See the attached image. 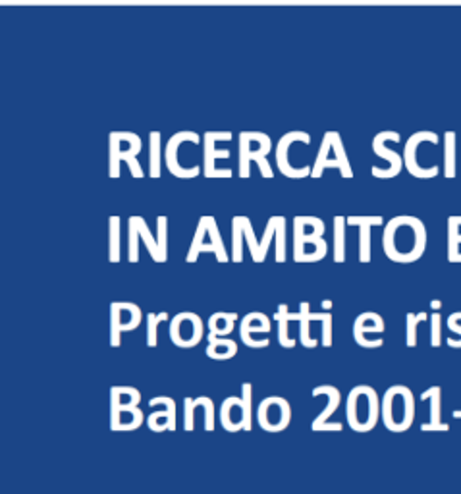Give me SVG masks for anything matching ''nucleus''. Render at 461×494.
Segmentation results:
<instances>
[{"mask_svg": "<svg viewBox=\"0 0 461 494\" xmlns=\"http://www.w3.org/2000/svg\"><path fill=\"white\" fill-rule=\"evenodd\" d=\"M143 147L141 138L134 132L108 134V174L110 178H120V165L126 157H137Z\"/></svg>", "mask_w": 461, "mask_h": 494, "instance_id": "nucleus-7", "label": "nucleus"}, {"mask_svg": "<svg viewBox=\"0 0 461 494\" xmlns=\"http://www.w3.org/2000/svg\"><path fill=\"white\" fill-rule=\"evenodd\" d=\"M430 308H432V309H440V308H442V303H440L438 299H432V301H430Z\"/></svg>", "mask_w": 461, "mask_h": 494, "instance_id": "nucleus-54", "label": "nucleus"}, {"mask_svg": "<svg viewBox=\"0 0 461 494\" xmlns=\"http://www.w3.org/2000/svg\"><path fill=\"white\" fill-rule=\"evenodd\" d=\"M195 398H185L183 400V429L185 431H193L195 427Z\"/></svg>", "mask_w": 461, "mask_h": 494, "instance_id": "nucleus-47", "label": "nucleus"}, {"mask_svg": "<svg viewBox=\"0 0 461 494\" xmlns=\"http://www.w3.org/2000/svg\"><path fill=\"white\" fill-rule=\"evenodd\" d=\"M382 250L386 257L394 261V263H415V261L423 257L427 250V226L417 216H394L384 226Z\"/></svg>", "mask_w": 461, "mask_h": 494, "instance_id": "nucleus-1", "label": "nucleus"}, {"mask_svg": "<svg viewBox=\"0 0 461 494\" xmlns=\"http://www.w3.org/2000/svg\"><path fill=\"white\" fill-rule=\"evenodd\" d=\"M442 344V315L435 311L430 315V346L438 347Z\"/></svg>", "mask_w": 461, "mask_h": 494, "instance_id": "nucleus-42", "label": "nucleus"}, {"mask_svg": "<svg viewBox=\"0 0 461 494\" xmlns=\"http://www.w3.org/2000/svg\"><path fill=\"white\" fill-rule=\"evenodd\" d=\"M209 346H207V357L211 359H232L238 354V344L232 338H219L209 332Z\"/></svg>", "mask_w": 461, "mask_h": 494, "instance_id": "nucleus-25", "label": "nucleus"}, {"mask_svg": "<svg viewBox=\"0 0 461 494\" xmlns=\"http://www.w3.org/2000/svg\"><path fill=\"white\" fill-rule=\"evenodd\" d=\"M328 253L325 238L316 236H294V261L296 263H316Z\"/></svg>", "mask_w": 461, "mask_h": 494, "instance_id": "nucleus-17", "label": "nucleus"}, {"mask_svg": "<svg viewBox=\"0 0 461 494\" xmlns=\"http://www.w3.org/2000/svg\"><path fill=\"white\" fill-rule=\"evenodd\" d=\"M448 261L450 263H461V236L448 234Z\"/></svg>", "mask_w": 461, "mask_h": 494, "instance_id": "nucleus-49", "label": "nucleus"}, {"mask_svg": "<svg viewBox=\"0 0 461 494\" xmlns=\"http://www.w3.org/2000/svg\"><path fill=\"white\" fill-rule=\"evenodd\" d=\"M141 392L134 386H112L110 388V410L139 408Z\"/></svg>", "mask_w": 461, "mask_h": 494, "instance_id": "nucleus-22", "label": "nucleus"}, {"mask_svg": "<svg viewBox=\"0 0 461 494\" xmlns=\"http://www.w3.org/2000/svg\"><path fill=\"white\" fill-rule=\"evenodd\" d=\"M456 161H457V136L456 132L444 134V176L456 178Z\"/></svg>", "mask_w": 461, "mask_h": 494, "instance_id": "nucleus-29", "label": "nucleus"}, {"mask_svg": "<svg viewBox=\"0 0 461 494\" xmlns=\"http://www.w3.org/2000/svg\"><path fill=\"white\" fill-rule=\"evenodd\" d=\"M286 226H287V221L286 216H280V223H278V230H277V247H275V261L277 263H284L286 261Z\"/></svg>", "mask_w": 461, "mask_h": 494, "instance_id": "nucleus-40", "label": "nucleus"}, {"mask_svg": "<svg viewBox=\"0 0 461 494\" xmlns=\"http://www.w3.org/2000/svg\"><path fill=\"white\" fill-rule=\"evenodd\" d=\"M240 138H243L248 141L249 155L251 153H261L263 157H267L272 151V139L263 132H241Z\"/></svg>", "mask_w": 461, "mask_h": 494, "instance_id": "nucleus-35", "label": "nucleus"}, {"mask_svg": "<svg viewBox=\"0 0 461 494\" xmlns=\"http://www.w3.org/2000/svg\"><path fill=\"white\" fill-rule=\"evenodd\" d=\"M348 226H359V261L371 263V228L382 226V216H345Z\"/></svg>", "mask_w": 461, "mask_h": 494, "instance_id": "nucleus-18", "label": "nucleus"}, {"mask_svg": "<svg viewBox=\"0 0 461 494\" xmlns=\"http://www.w3.org/2000/svg\"><path fill=\"white\" fill-rule=\"evenodd\" d=\"M321 323H323V346L330 347L333 346V313L325 311Z\"/></svg>", "mask_w": 461, "mask_h": 494, "instance_id": "nucleus-48", "label": "nucleus"}, {"mask_svg": "<svg viewBox=\"0 0 461 494\" xmlns=\"http://www.w3.org/2000/svg\"><path fill=\"white\" fill-rule=\"evenodd\" d=\"M156 240L161 253L165 259H168V219L166 216H158L156 219Z\"/></svg>", "mask_w": 461, "mask_h": 494, "instance_id": "nucleus-41", "label": "nucleus"}, {"mask_svg": "<svg viewBox=\"0 0 461 494\" xmlns=\"http://www.w3.org/2000/svg\"><path fill=\"white\" fill-rule=\"evenodd\" d=\"M419 317L415 313H408L406 315V344L408 347H415L417 346V325H419Z\"/></svg>", "mask_w": 461, "mask_h": 494, "instance_id": "nucleus-46", "label": "nucleus"}, {"mask_svg": "<svg viewBox=\"0 0 461 494\" xmlns=\"http://www.w3.org/2000/svg\"><path fill=\"white\" fill-rule=\"evenodd\" d=\"M185 141L199 145L201 138H199V134L190 132V129H183V132H178V134L172 136V138L168 139V143H166V147H165V163H166L168 170H170L172 174H174L176 178H183V180H187V178H195V176H199V172H201L199 166L185 168V166L180 165V161H178V153H180L182 143H185Z\"/></svg>", "mask_w": 461, "mask_h": 494, "instance_id": "nucleus-11", "label": "nucleus"}, {"mask_svg": "<svg viewBox=\"0 0 461 494\" xmlns=\"http://www.w3.org/2000/svg\"><path fill=\"white\" fill-rule=\"evenodd\" d=\"M251 161H255L257 163V166H259V170H261V174H263V178H272V176H275V172H272V168H270V165H268V161H267V157H263L261 153H251L249 155V163Z\"/></svg>", "mask_w": 461, "mask_h": 494, "instance_id": "nucleus-50", "label": "nucleus"}, {"mask_svg": "<svg viewBox=\"0 0 461 494\" xmlns=\"http://www.w3.org/2000/svg\"><path fill=\"white\" fill-rule=\"evenodd\" d=\"M205 236H209L211 242L216 247H219V252H221L219 263H228V261L232 259V257H230L228 252H226L222 236H221V230H219V223H216L214 216H201V221H199L197 230H195V236H193L192 245H190V252H187V255H185L187 263H195V261H197V250H199V245L203 243Z\"/></svg>", "mask_w": 461, "mask_h": 494, "instance_id": "nucleus-12", "label": "nucleus"}, {"mask_svg": "<svg viewBox=\"0 0 461 494\" xmlns=\"http://www.w3.org/2000/svg\"><path fill=\"white\" fill-rule=\"evenodd\" d=\"M417 317H419V321L423 323V321H427V318H428V315L425 313V311H421V313H417Z\"/></svg>", "mask_w": 461, "mask_h": 494, "instance_id": "nucleus-56", "label": "nucleus"}, {"mask_svg": "<svg viewBox=\"0 0 461 494\" xmlns=\"http://www.w3.org/2000/svg\"><path fill=\"white\" fill-rule=\"evenodd\" d=\"M384 328H386V323L379 313L365 311L353 321V338L359 346H363V347H381L384 344V340L382 338L371 340L369 334H379L381 337Z\"/></svg>", "mask_w": 461, "mask_h": 494, "instance_id": "nucleus-14", "label": "nucleus"}, {"mask_svg": "<svg viewBox=\"0 0 461 494\" xmlns=\"http://www.w3.org/2000/svg\"><path fill=\"white\" fill-rule=\"evenodd\" d=\"M299 318H301L299 313L287 311V305L286 303L278 305V311L275 313V321L278 323V342L284 347H294L296 346V340L290 337V323L292 321L299 323Z\"/></svg>", "mask_w": 461, "mask_h": 494, "instance_id": "nucleus-23", "label": "nucleus"}, {"mask_svg": "<svg viewBox=\"0 0 461 494\" xmlns=\"http://www.w3.org/2000/svg\"><path fill=\"white\" fill-rule=\"evenodd\" d=\"M311 394L316 398V396H326L328 398V404H326V408L315 417L313 421V425L311 429L313 431H321L323 425L328 423V419L330 415H333L336 410H338V405L342 402V396H340V390L336 386H330V385H323V386H315Z\"/></svg>", "mask_w": 461, "mask_h": 494, "instance_id": "nucleus-19", "label": "nucleus"}, {"mask_svg": "<svg viewBox=\"0 0 461 494\" xmlns=\"http://www.w3.org/2000/svg\"><path fill=\"white\" fill-rule=\"evenodd\" d=\"M147 346L156 347L158 344V323H161V317L158 313H147Z\"/></svg>", "mask_w": 461, "mask_h": 494, "instance_id": "nucleus-43", "label": "nucleus"}, {"mask_svg": "<svg viewBox=\"0 0 461 494\" xmlns=\"http://www.w3.org/2000/svg\"><path fill=\"white\" fill-rule=\"evenodd\" d=\"M330 153H333V141H330V134L326 132L323 136V143L319 147V155H316L315 158V165H313V172H311V178H321L323 172L326 168H338L340 170V163L336 161V158L330 157Z\"/></svg>", "mask_w": 461, "mask_h": 494, "instance_id": "nucleus-24", "label": "nucleus"}, {"mask_svg": "<svg viewBox=\"0 0 461 494\" xmlns=\"http://www.w3.org/2000/svg\"><path fill=\"white\" fill-rule=\"evenodd\" d=\"M328 134H330V141H333V153L336 155V161L340 163V174L345 180L353 178V170H352V165L348 161V155H345L342 136L338 132H328Z\"/></svg>", "mask_w": 461, "mask_h": 494, "instance_id": "nucleus-32", "label": "nucleus"}, {"mask_svg": "<svg viewBox=\"0 0 461 494\" xmlns=\"http://www.w3.org/2000/svg\"><path fill=\"white\" fill-rule=\"evenodd\" d=\"M137 223H139V232H141V240L146 242V247H147V252L149 255L153 257L155 263H165V257L161 253V247H158V240L153 236V232L149 230L146 219H143V216H137Z\"/></svg>", "mask_w": 461, "mask_h": 494, "instance_id": "nucleus-34", "label": "nucleus"}, {"mask_svg": "<svg viewBox=\"0 0 461 494\" xmlns=\"http://www.w3.org/2000/svg\"><path fill=\"white\" fill-rule=\"evenodd\" d=\"M238 321V313H224V311H216L209 317L207 327L209 332L214 334V337L219 338H228L230 334H232L234 327Z\"/></svg>", "mask_w": 461, "mask_h": 494, "instance_id": "nucleus-26", "label": "nucleus"}, {"mask_svg": "<svg viewBox=\"0 0 461 494\" xmlns=\"http://www.w3.org/2000/svg\"><path fill=\"white\" fill-rule=\"evenodd\" d=\"M381 417L390 432H406L415 421V396L411 388L394 385L381 400Z\"/></svg>", "mask_w": 461, "mask_h": 494, "instance_id": "nucleus-3", "label": "nucleus"}, {"mask_svg": "<svg viewBox=\"0 0 461 494\" xmlns=\"http://www.w3.org/2000/svg\"><path fill=\"white\" fill-rule=\"evenodd\" d=\"M321 308H325V309H330V308H333V301H330V299H325V301L321 303Z\"/></svg>", "mask_w": 461, "mask_h": 494, "instance_id": "nucleus-55", "label": "nucleus"}, {"mask_svg": "<svg viewBox=\"0 0 461 494\" xmlns=\"http://www.w3.org/2000/svg\"><path fill=\"white\" fill-rule=\"evenodd\" d=\"M240 224H241V230H243V236H246V240H248L253 261H255V263H265L263 253H261V242H259L257 236H255L251 221L248 219V216H240Z\"/></svg>", "mask_w": 461, "mask_h": 494, "instance_id": "nucleus-36", "label": "nucleus"}, {"mask_svg": "<svg viewBox=\"0 0 461 494\" xmlns=\"http://www.w3.org/2000/svg\"><path fill=\"white\" fill-rule=\"evenodd\" d=\"M421 143L438 145L440 138L435 132H428V129H423V132H415L406 141V147H403V166H406V170L415 178H421V180L435 178L437 174L440 172L438 165L430 166V168H423L419 163H417V149H419Z\"/></svg>", "mask_w": 461, "mask_h": 494, "instance_id": "nucleus-8", "label": "nucleus"}, {"mask_svg": "<svg viewBox=\"0 0 461 494\" xmlns=\"http://www.w3.org/2000/svg\"><path fill=\"white\" fill-rule=\"evenodd\" d=\"M421 400H430V423L421 425L423 431H448L450 427L442 423V388L430 386L421 394Z\"/></svg>", "mask_w": 461, "mask_h": 494, "instance_id": "nucleus-20", "label": "nucleus"}, {"mask_svg": "<svg viewBox=\"0 0 461 494\" xmlns=\"http://www.w3.org/2000/svg\"><path fill=\"white\" fill-rule=\"evenodd\" d=\"M221 425L228 432H238V431H251L253 429V419L248 415L246 404L240 396H230L221 405Z\"/></svg>", "mask_w": 461, "mask_h": 494, "instance_id": "nucleus-13", "label": "nucleus"}, {"mask_svg": "<svg viewBox=\"0 0 461 494\" xmlns=\"http://www.w3.org/2000/svg\"><path fill=\"white\" fill-rule=\"evenodd\" d=\"M454 417H457V419H459V417H461V412H454Z\"/></svg>", "mask_w": 461, "mask_h": 494, "instance_id": "nucleus-58", "label": "nucleus"}, {"mask_svg": "<svg viewBox=\"0 0 461 494\" xmlns=\"http://www.w3.org/2000/svg\"><path fill=\"white\" fill-rule=\"evenodd\" d=\"M214 141H230L232 139V132H207Z\"/></svg>", "mask_w": 461, "mask_h": 494, "instance_id": "nucleus-53", "label": "nucleus"}, {"mask_svg": "<svg viewBox=\"0 0 461 494\" xmlns=\"http://www.w3.org/2000/svg\"><path fill=\"white\" fill-rule=\"evenodd\" d=\"M214 139L205 132L203 134V147H205V166H203V174L205 176H209V174L216 168L214 163L219 161V158H228L230 157V151L228 149H216L214 147Z\"/></svg>", "mask_w": 461, "mask_h": 494, "instance_id": "nucleus-33", "label": "nucleus"}, {"mask_svg": "<svg viewBox=\"0 0 461 494\" xmlns=\"http://www.w3.org/2000/svg\"><path fill=\"white\" fill-rule=\"evenodd\" d=\"M448 234L461 236V216H450V219H448Z\"/></svg>", "mask_w": 461, "mask_h": 494, "instance_id": "nucleus-52", "label": "nucleus"}, {"mask_svg": "<svg viewBox=\"0 0 461 494\" xmlns=\"http://www.w3.org/2000/svg\"><path fill=\"white\" fill-rule=\"evenodd\" d=\"M163 153V138L161 132L149 134V174L151 178H161V155Z\"/></svg>", "mask_w": 461, "mask_h": 494, "instance_id": "nucleus-30", "label": "nucleus"}, {"mask_svg": "<svg viewBox=\"0 0 461 494\" xmlns=\"http://www.w3.org/2000/svg\"><path fill=\"white\" fill-rule=\"evenodd\" d=\"M325 221L319 216H296L294 219V236L325 238Z\"/></svg>", "mask_w": 461, "mask_h": 494, "instance_id": "nucleus-27", "label": "nucleus"}, {"mask_svg": "<svg viewBox=\"0 0 461 494\" xmlns=\"http://www.w3.org/2000/svg\"><path fill=\"white\" fill-rule=\"evenodd\" d=\"M345 419L355 432H369L381 419V398L369 385L353 386L345 400Z\"/></svg>", "mask_w": 461, "mask_h": 494, "instance_id": "nucleus-2", "label": "nucleus"}, {"mask_svg": "<svg viewBox=\"0 0 461 494\" xmlns=\"http://www.w3.org/2000/svg\"><path fill=\"white\" fill-rule=\"evenodd\" d=\"M243 230L240 224V216L232 219V263H241L243 261Z\"/></svg>", "mask_w": 461, "mask_h": 494, "instance_id": "nucleus-39", "label": "nucleus"}, {"mask_svg": "<svg viewBox=\"0 0 461 494\" xmlns=\"http://www.w3.org/2000/svg\"><path fill=\"white\" fill-rule=\"evenodd\" d=\"M168 337L178 347H193L205 337V323L193 311H182L172 317L168 325Z\"/></svg>", "mask_w": 461, "mask_h": 494, "instance_id": "nucleus-4", "label": "nucleus"}, {"mask_svg": "<svg viewBox=\"0 0 461 494\" xmlns=\"http://www.w3.org/2000/svg\"><path fill=\"white\" fill-rule=\"evenodd\" d=\"M108 259L110 263H118L122 259V221L120 216H110L108 221Z\"/></svg>", "mask_w": 461, "mask_h": 494, "instance_id": "nucleus-28", "label": "nucleus"}, {"mask_svg": "<svg viewBox=\"0 0 461 494\" xmlns=\"http://www.w3.org/2000/svg\"><path fill=\"white\" fill-rule=\"evenodd\" d=\"M459 321H461V311H456L448 318H446V325H448V328L452 332H456L457 337H459V340L446 338V344H448L450 347H461V325H459Z\"/></svg>", "mask_w": 461, "mask_h": 494, "instance_id": "nucleus-45", "label": "nucleus"}, {"mask_svg": "<svg viewBox=\"0 0 461 494\" xmlns=\"http://www.w3.org/2000/svg\"><path fill=\"white\" fill-rule=\"evenodd\" d=\"M151 408L165 405V410H156L147 417V427L153 432L163 431H176V402L168 396H156L149 400Z\"/></svg>", "mask_w": 461, "mask_h": 494, "instance_id": "nucleus-15", "label": "nucleus"}, {"mask_svg": "<svg viewBox=\"0 0 461 494\" xmlns=\"http://www.w3.org/2000/svg\"><path fill=\"white\" fill-rule=\"evenodd\" d=\"M146 415L141 408H124L110 410V429L112 431H136L143 425Z\"/></svg>", "mask_w": 461, "mask_h": 494, "instance_id": "nucleus-21", "label": "nucleus"}, {"mask_svg": "<svg viewBox=\"0 0 461 494\" xmlns=\"http://www.w3.org/2000/svg\"><path fill=\"white\" fill-rule=\"evenodd\" d=\"M334 263H343L345 261V216H334Z\"/></svg>", "mask_w": 461, "mask_h": 494, "instance_id": "nucleus-37", "label": "nucleus"}, {"mask_svg": "<svg viewBox=\"0 0 461 494\" xmlns=\"http://www.w3.org/2000/svg\"><path fill=\"white\" fill-rule=\"evenodd\" d=\"M127 232H129L127 259H129V263H139V240H141V232H139L137 216H129V221H127Z\"/></svg>", "mask_w": 461, "mask_h": 494, "instance_id": "nucleus-38", "label": "nucleus"}, {"mask_svg": "<svg viewBox=\"0 0 461 494\" xmlns=\"http://www.w3.org/2000/svg\"><path fill=\"white\" fill-rule=\"evenodd\" d=\"M158 317H161V323L168 321V313H158Z\"/></svg>", "mask_w": 461, "mask_h": 494, "instance_id": "nucleus-57", "label": "nucleus"}, {"mask_svg": "<svg viewBox=\"0 0 461 494\" xmlns=\"http://www.w3.org/2000/svg\"><path fill=\"white\" fill-rule=\"evenodd\" d=\"M195 402L205 410V431H214V402L209 396H199Z\"/></svg>", "mask_w": 461, "mask_h": 494, "instance_id": "nucleus-44", "label": "nucleus"}, {"mask_svg": "<svg viewBox=\"0 0 461 494\" xmlns=\"http://www.w3.org/2000/svg\"><path fill=\"white\" fill-rule=\"evenodd\" d=\"M401 136L398 132H392V129H386V132H379L372 139V151L377 153L379 157L386 158L388 161V168H381V166H372L371 172L374 178H396L398 174L403 168V157L396 151H392L390 147H386V141H400Z\"/></svg>", "mask_w": 461, "mask_h": 494, "instance_id": "nucleus-10", "label": "nucleus"}, {"mask_svg": "<svg viewBox=\"0 0 461 494\" xmlns=\"http://www.w3.org/2000/svg\"><path fill=\"white\" fill-rule=\"evenodd\" d=\"M124 163H127L129 172H132V176H134V178H143V176H146V172H143L141 163H139V158H137V157H126V158H124Z\"/></svg>", "mask_w": 461, "mask_h": 494, "instance_id": "nucleus-51", "label": "nucleus"}, {"mask_svg": "<svg viewBox=\"0 0 461 494\" xmlns=\"http://www.w3.org/2000/svg\"><path fill=\"white\" fill-rule=\"evenodd\" d=\"M311 305L307 301H301L299 303V340L301 344H304V347H316V344H319V340H315L311 337L309 332V327H311Z\"/></svg>", "mask_w": 461, "mask_h": 494, "instance_id": "nucleus-31", "label": "nucleus"}, {"mask_svg": "<svg viewBox=\"0 0 461 494\" xmlns=\"http://www.w3.org/2000/svg\"><path fill=\"white\" fill-rule=\"evenodd\" d=\"M141 308L132 301H112L110 303V346L118 347L122 344V334L132 332L141 325Z\"/></svg>", "mask_w": 461, "mask_h": 494, "instance_id": "nucleus-6", "label": "nucleus"}, {"mask_svg": "<svg viewBox=\"0 0 461 494\" xmlns=\"http://www.w3.org/2000/svg\"><path fill=\"white\" fill-rule=\"evenodd\" d=\"M311 143V136L307 132H301V129H294V132H287L284 134L278 143H277V166L278 170L284 174V176L287 178H294V180H299V178H307L311 176L313 168L311 166H292L290 163V149H292V143Z\"/></svg>", "mask_w": 461, "mask_h": 494, "instance_id": "nucleus-9", "label": "nucleus"}, {"mask_svg": "<svg viewBox=\"0 0 461 494\" xmlns=\"http://www.w3.org/2000/svg\"><path fill=\"white\" fill-rule=\"evenodd\" d=\"M257 421L267 432H282L292 423V405L282 396H268L259 404Z\"/></svg>", "mask_w": 461, "mask_h": 494, "instance_id": "nucleus-5", "label": "nucleus"}, {"mask_svg": "<svg viewBox=\"0 0 461 494\" xmlns=\"http://www.w3.org/2000/svg\"><path fill=\"white\" fill-rule=\"evenodd\" d=\"M268 334L270 332V318L265 313L259 311H251L246 317L241 318L240 323V338L241 342L249 346V347H267L268 346V338L265 340H255L253 334Z\"/></svg>", "mask_w": 461, "mask_h": 494, "instance_id": "nucleus-16", "label": "nucleus"}]
</instances>
